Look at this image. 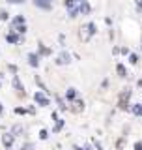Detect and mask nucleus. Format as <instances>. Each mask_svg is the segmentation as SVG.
<instances>
[{"label":"nucleus","mask_w":142,"mask_h":150,"mask_svg":"<svg viewBox=\"0 0 142 150\" xmlns=\"http://www.w3.org/2000/svg\"><path fill=\"white\" fill-rule=\"evenodd\" d=\"M9 2H24V0H9Z\"/></svg>","instance_id":"nucleus-7"},{"label":"nucleus","mask_w":142,"mask_h":150,"mask_svg":"<svg viewBox=\"0 0 142 150\" xmlns=\"http://www.w3.org/2000/svg\"><path fill=\"white\" fill-rule=\"evenodd\" d=\"M36 4L43 6V8H49V0H36Z\"/></svg>","instance_id":"nucleus-1"},{"label":"nucleus","mask_w":142,"mask_h":150,"mask_svg":"<svg viewBox=\"0 0 142 150\" xmlns=\"http://www.w3.org/2000/svg\"><path fill=\"white\" fill-rule=\"evenodd\" d=\"M129 60H131V64H137L138 62V56L137 55H131V56H129Z\"/></svg>","instance_id":"nucleus-4"},{"label":"nucleus","mask_w":142,"mask_h":150,"mask_svg":"<svg viewBox=\"0 0 142 150\" xmlns=\"http://www.w3.org/2000/svg\"><path fill=\"white\" fill-rule=\"evenodd\" d=\"M133 113L135 114H142V107H140V105H135V107H133Z\"/></svg>","instance_id":"nucleus-2"},{"label":"nucleus","mask_w":142,"mask_h":150,"mask_svg":"<svg viewBox=\"0 0 142 150\" xmlns=\"http://www.w3.org/2000/svg\"><path fill=\"white\" fill-rule=\"evenodd\" d=\"M135 150H142V143H140V141L135 143Z\"/></svg>","instance_id":"nucleus-5"},{"label":"nucleus","mask_w":142,"mask_h":150,"mask_svg":"<svg viewBox=\"0 0 142 150\" xmlns=\"http://www.w3.org/2000/svg\"><path fill=\"white\" fill-rule=\"evenodd\" d=\"M118 73H120L122 77H125V68H124V66H122V64H120V66H118Z\"/></svg>","instance_id":"nucleus-3"},{"label":"nucleus","mask_w":142,"mask_h":150,"mask_svg":"<svg viewBox=\"0 0 142 150\" xmlns=\"http://www.w3.org/2000/svg\"><path fill=\"white\" fill-rule=\"evenodd\" d=\"M137 6H138V9H142V0H137Z\"/></svg>","instance_id":"nucleus-6"}]
</instances>
